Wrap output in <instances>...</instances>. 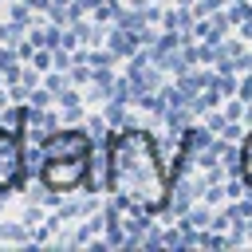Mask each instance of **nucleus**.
I'll list each match as a JSON object with an SVG mask.
<instances>
[{
    "instance_id": "f257e3e1",
    "label": "nucleus",
    "mask_w": 252,
    "mask_h": 252,
    "mask_svg": "<svg viewBox=\"0 0 252 252\" xmlns=\"http://www.w3.org/2000/svg\"><path fill=\"white\" fill-rule=\"evenodd\" d=\"M106 181L118 193V201H126L138 213H158L169 197V177L158 154V142L150 130H122L110 138L106 150Z\"/></svg>"
},
{
    "instance_id": "f03ea898",
    "label": "nucleus",
    "mask_w": 252,
    "mask_h": 252,
    "mask_svg": "<svg viewBox=\"0 0 252 252\" xmlns=\"http://www.w3.org/2000/svg\"><path fill=\"white\" fill-rule=\"evenodd\" d=\"M91 138L83 130H59L39 150V181L47 189H75L91 173Z\"/></svg>"
},
{
    "instance_id": "7ed1b4c3",
    "label": "nucleus",
    "mask_w": 252,
    "mask_h": 252,
    "mask_svg": "<svg viewBox=\"0 0 252 252\" xmlns=\"http://www.w3.org/2000/svg\"><path fill=\"white\" fill-rule=\"evenodd\" d=\"M28 177V154H24V134L16 126H0V193L20 189Z\"/></svg>"
},
{
    "instance_id": "20e7f679",
    "label": "nucleus",
    "mask_w": 252,
    "mask_h": 252,
    "mask_svg": "<svg viewBox=\"0 0 252 252\" xmlns=\"http://www.w3.org/2000/svg\"><path fill=\"white\" fill-rule=\"evenodd\" d=\"M240 173H244V181L252 185V134H248L244 146H240Z\"/></svg>"
}]
</instances>
